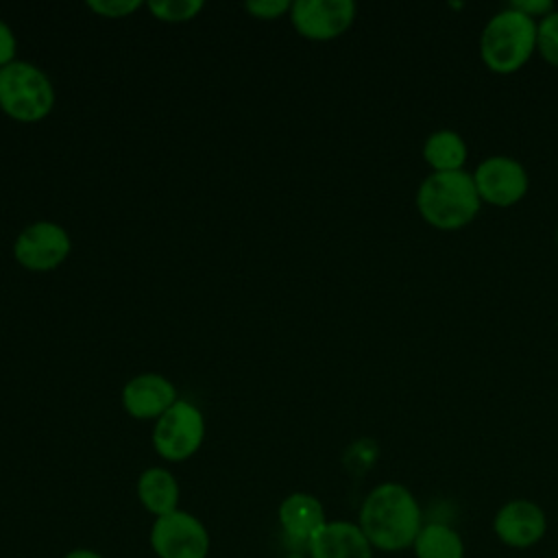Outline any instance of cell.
Returning a JSON list of instances; mask_svg holds the SVG:
<instances>
[{"mask_svg": "<svg viewBox=\"0 0 558 558\" xmlns=\"http://www.w3.org/2000/svg\"><path fill=\"white\" fill-rule=\"evenodd\" d=\"M150 547L157 558H207L209 532L198 517L179 508L163 517H155Z\"/></svg>", "mask_w": 558, "mask_h": 558, "instance_id": "7", "label": "cell"}, {"mask_svg": "<svg viewBox=\"0 0 558 558\" xmlns=\"http://www.w3.org/2000/svg\"><path fill=\"white\" fill-rule=\"evenodd\" d=\"M508 7H512V9L521 11V13H525L527 17H532V20H536V22H538L541 17H545L547 13L554 11L551 0H512Z\"/></svg>", "mask_w": 558, "mask_h": 558, "instance_id": "22", "label": "cell"}, {"mask_svg": "<svg viewBox=\"0 0 558 558\" xmlns=\"http://www.w3.org/2000/svg\"><path fill=\"white\" fill-rule=\"evenodd\" d=\"M54 100V85L39 65L15 59L0 68V109L11 120L39 122L50 116Z\"/></svg>", "mask_w": 558, "mask_h": 558, "instance_id": "4", "label": "cell"}, {"mask_svg": "<svg viewBox=\"0 0 558 558\" xmlns=\"http://www.w3.org/2000/svg\"><path fill=\"white\" fill-rule=\"evenodd\" d=\"M177 401L174 384L159 373H140L122 388V408L137 421H157Z\"/></svg>", "mask_w": 558, "mask_h": 558, "instance_id": "10", "label": "cell"}, {"mask_svg": "<svg viewBox=\"0 0 558 558\" xmlns=\"http://www.w3.org/2000/svg\"><path fill=\"white\" fill-rule=\"evenodd\" d=\"M279 525L290 543L310 545L312 536L327 523L323 504L310 493H292L279 504Z\"/></svg>", "mask_w": 558, "mask_h": 558, "instance_id": "13", "label": "cell"}, {"mask_svg": "<svg viewBox=\"0 0 558 558\" xmlns=\"http://www.w3.org/2000/svg\"><path fill=\"white\" fill-rule=\"evenodd\" d=\"M146 9L150 15L166 24H183L194 20L203 9V0H148Z\"/></svg>", "mask_w": 558, "mask_h": 558, "instance_id": "17", "label": "cell"}, {"mask_svg": "<svg viewBox=\"0 0 558 558\" xmlns=\"http://www.w3.org/2000/svg\"><path fill=\"white\" fill-rule=\"evenodd\" d=\"M72 251V238L54 220H35L13 240L15 262L31 272H50L59 268Z\"/></svg>", "mask_w": 558, "mask_h": 558, "instance_id": "6", "label": "cell"}, {"mask_svg": "<svg viewBox=\"0 0 558 558\" xmlns=\"http://www.w3.org/2000/svg\"><path fill=\"white\" fill-rule=\"evenodd\" d=\"M205 440L203 412L185 399L168 408L153 427V447L166 462H183L192 458Z\"/></svg>", "mask_w": 558, "mask_h": 558, "instance_id": "5", "label": "cell"}, {"mask_svg": "<svg viewBox=\"0 0 558 558\" xmlns=\"http://www.w3.org/2000/svg\"><path fill=\"white\" fill-rule=\"evenodd\" d=\"M15 52H17V39L13 28L0 17V68L9 65L15 61Z\"/></svg>", "mask_w": 558, "mask_h": 558, "instance_id": "21", "label": "cell"}, {"mask_svg": "<svg viewBox=\"0 0 558 558\" xmlns=\"http://www.w3.org/2000/svg\"><path fill=\"white\" fill-rule=\"evenodd\" d=\"M310 558H373V545L357 523L327 521L307 545Z\"/></svg>", "mask_w": 558, "mask_h": 558, "instance_id": "12", "label": "cell"}, {"mask_svg": "<svg viewBox=\"0 0 558 558\" xmlns=\"http://www.w3.org/2000/svg\"><path fill=\"white\" fill-rule=\"evenodd\" d=\"M482 198L466 170L432 172L416 190V209L421 218L440 231H458L475 220Z\"/></svg>", "mask_w": 558, "mask_h": 558, "instance_id": "2", "label": "cell"}, {"mask_svg": "<svg viewBox=\"0 0 558 558\" xmlns=\"http://www.w3.org/2000/svg\"><path fill=\"white\" fill-rule=\"evenodd\" d=\"M536 52L558 68V9L536 22Z\"/></svg>", "mask_w": 558, "mask_h": 558, "instance_id": "18", "label": "cell"}, {"mask_svg": "<svg viewBox=\"0 0 558 558\" xmlns=\"http://www.w3.org/2000/svg\"><path fill=\"white\" fill-rule=\"evenodd\" d=\"M495 534L510 547H530L545 534V512L530 499H512L495 514Z\"/></svg>", "mask_w": 558, "mask_h": 558, "instance_id": "11", "label": "cell"}, {"mask_svg": "<svg viewBox=\"0 0 558 558\" xmlns=\"http://www.w3.org/2000/svg\"><path fill=\"white\" fill-rule=\"evenodd\" d=\"M469 146L458 131L438 129L423 142V159L432 172H456L464 170Z\"/></svg>", "mask_w": 558, "mask_h": 558, "instance_id": "15", "label": "cell"}, {"mask_svg": "<svg viewBox=\"0 0 558 558\" xmlns=\"http://www.w3.org/2000/svg\"><path fill=\"white\" fill-rule=\"evenodd\" d=\"M137 497L144 510L163 517L179 510V482L166 466H148L137 477Z\"/></svg>", "mask_w": 558, "mask_h": 558, "instance_id": "14", "label": "cell"}, {"mask_svg": "<svg viewBox=\"0 0 558 558\" xmlns=\"http://www.w3.org/2000/svg\"><path fill=\"white\" fill-rule=\"evenodd\" d=\"M556 244H558V229H556Z\"/></svg>", "mask_w": 558, "mask_h": 558, "instance_id": "24", "label": "cell"}, {"mask_svg": "<svg viewBox=\"0 0 558 558\" xmlns=\"http://www.w3.org/2000/svg\"><path fill=\"white\" fill-rule=\"evenodd\" d=\"M536 52V20L506 7L488 17L480 35L482 63L495 74H514Z\"/></svg>", "mask_w": 558, "mask_h": 558, "instance_id": "3", "label": "cell"}, {"mask_svg": "<svg viewBox=\"0 0 558 558\" xmlns=\"http://www.w3.org/2000/svg\"><path fill=\"white\" fill-rule=\"evenodd\" d=\"M294 31L310 41H331L344 35L355 20L353 0H296L290 7Z\"/></svg>", "mask_w": 558, "mask_h": 558, "instance_id": "9", "label": "cell"}, {"mask_svg": "<svg viewBox=\"0 0 558 558\" xmlns=\"http://www.w3.org/2000/svg\"><path fill=\"white\" fill-rule=\"evenodd\" d=\"M471 174L482 203L495 207L517 205L530 187L527 170L521 161L508 155H490L482 159Z\"/></svg>", "mask_w": 558, "mask_h": 558, "instance_id": "8", "label": "cell"}, {"mask_svg": "<svg viewBox=\"0 0 558 558\" xmlns=\"http://www.w3.org/2000/svg\"><path fill=\"white\" fill-rule=\"evenodd\" d=\"M292 2L288 0H248L244 2V11L257 20H279L281 15L290 13Z\"/></svg>", "mask_w": 558, "mask_h": 558, "instance_id": "20", "label": "cell"}, {"mask_svg": "<svg viewBox=\"0 0 558 558\" xmlns=\"http://www.w3.org/2000/svg\"><path fill=\"white\" fill-rule=\"evenodd\" d=\"M63 558H105L100 554H96L94 549H85V547H78V549H70Z\"/></svg>", "mask_w": 558, "mask_h": 558, "instance_id": "23", "label": "cell"}, {"mask_svg": "<svg viewBox=\"0 0 558 558\" xmlns=\"http://www.w3.org/2000/svg\"><path fill=\"white\" fill-rule=\"evenodd\" d=\"M416 558H462L464 545L460 534L445 523H427L414 541Z\"/></svg>", "mask_w": 558, "mask_h": 558, "instance_id": "16", "label": "cell"}, {"mask_svg": "<svg viewBox=\"0 0 558 558\" xmlns=\"http://www.w3.org/2000/svg\"><path fill=\"white\" fill-rule=\"evenodd\" d=\"M146 7L142 0H87V9L107 20H120Z\"/></svg>", "mask_w": 558, "mask_h": 558, "instance_id": "19", "label": "cell"}, {"mask_svg": "<svg viewBox=\"0 0 558 558\" xmlns=\"http://www.w3.org/2000/svg\"><path fill=\"white\" fill-rule=\"evenodd\" d=\"M357 525L375 549L399 551L414 545L423 517L418 501L403 484L384 482L362 501Z\"/></svg>", "mask_w": 558, "mask_h": 558, "instance_id": "1", "label": "cell"}]
</instances>
